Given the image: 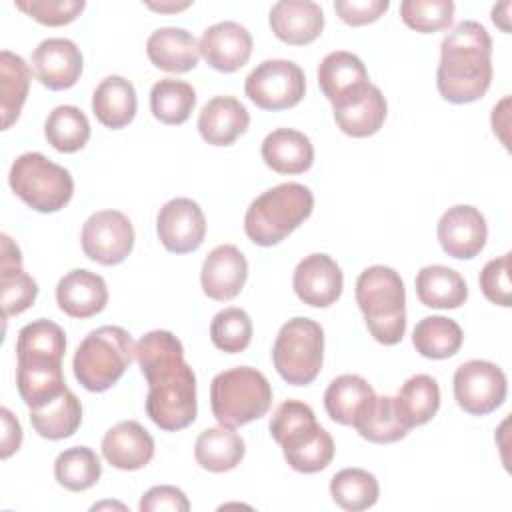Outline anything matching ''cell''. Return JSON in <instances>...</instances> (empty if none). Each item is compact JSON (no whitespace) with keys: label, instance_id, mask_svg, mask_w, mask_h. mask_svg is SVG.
Wrapping results in <instances>:
<instances>
[{"label":"cell","instance_id":"6da1fadb","mask_svg":"<svg viewBox=\"0 0 512 512\" xmlns=\"http://www.w3.org/2000/svg\"><path fill=\"white\" fill-rule=\"evenodd\" d=\"M134 358L148 382V418L166 432L190 426L198 410L196 376L182 342L168 330H152L134 344Z\"/></svg>","mask_w":512,"mask_h":512},{"label":"cell","instance_id":"7a4b0ae2","mask_svg":"<svg viewBox=\"0 0 512 512\" xmlns=\"http://www.w3.org/2000/svg\"><path fill=\"white\" fill-rule=\"evenodd\" d=\"M492 82V38L476 20L458 22L440 44L436 86L444 100H480Z\"/></svg>","mask_w":512,"mask_h":512},{"label":"cell","instance_id":"3957f363","mask_svg":"<svg viewBox=\"0 0 512 512\" xmlns=\"http://www.w3.org/2000/svg\"><path fill=\"white\" fill-rule=\"evenodd\" d=\"M270 434L296 472L316 474L334 458V440L306 402L284 400L270 418Z\"/></svg>","mask_w":512,"mask_h":512},{"label":"cell","instance_id":"277c9868","mask_svg":"<svg viewBox=\"0 0 512 512\" xmlns=\"http://www.w3.org/2000/svg\"><path fill=\"white\" fill-rule=\"evenodd\" d=\"M356 302L376 342L394 346L402 340L406 332V288L394 268L374 264L360 272Z\"/></svg>","mask_w":512,"mask_h":512},{"label":"cell","instance_id":"5b68a950","mask_svg":"<svg viewBox=\"0 0 512 512\" xmlns=\"http://www.w3.org/2000/svg\"><path fill=\"white\" fill-rule=\"evenodd\" d=\"M314 208V194L298 182H282L254 198L244 214V232L258 246H274L292 234Z\"/></svg>","mask_w":512,"mask_h":512},{"label":"cell","instance_id":"8992f818","mask_svg":"<svg viewBox=\"0 0 512 512\" xmlns=\"http://www.w3.org/2000/svg\"><path fill=\"white\" fill-rule=\"evenodd\" d=\"M272 406L268 378L252 366H236L210 382V408L220 426L238 428L262 418Z\"/></svg>","mask_w":512,"mask_h":512},{"label":"cell","instance_id":"52a82bcc","mask_svg":"<svg viewBox=\"0 0 512 512\" xmlns=\"http://www.w3.org/2000/svg\"><path fill=\"white\" fill-rule=\"evenodd\" d=\"M134 358V340L120 326H100L76 348L72 368L76 380L90 392L112 388Z\"/></svg>","mask_w":512,"mask_h":512},{"label":"cell","instance_id":"ba28073f","mask_svg":"<svg viewBox=\"0 0 512 512\" xmlns=\"http://www.w3.org/2000/svg\"><path fill=\"white\" fill-rule=\"evenodd\" d=\"M8 182L26 206L42 214L62 210L74 194L72 174L40 152L20 154L10 166Z\"/></svg>","mask_w":512,"mask_h":512},{"label":"cell","instance_id":"9c48e42d","mask_svg":"<svg viewBox=\"0 0 512 512\" xmlns=\"http://www.w3.org/2000/svg\"><path fill=\"white\" fill-rule=\"evenodd\" d=\"M324 360V330L304 316H296L280 326L272 346L276 372L294 386H306L320 374Z\"/></svg>","mask_w":512,"mask_h":512},{"label":"cell","instance_id":"30bf717a","mask_svg":"<svg viewBox=\"0 0 512 512\" xmlns=\"http://www.w3.org/2000/svg\"><path fill=\"white\" fill-rule=\"evenodd\" d=\"M244 92L262 110H284L304 98L306 78L292 60H264L246 76Z\"/></svg>","mask_w":512,"mask_h":512},{"label":"cell","instance_id":"8fae6325","mask_svg":"<svg viewBox=\"0 0 512 512\" xmlns=\"http://www.w3.org/2000/svg\"><path fill=\"white\" fill-rule=\"evenodd\" d=\"M506 392V374L490 360H468L454 372V398L472 416L494 412L506 400Z\"/></svg>","mask_w":512,"mask_h":512},{"label":"cell","instance_id":"7c38bea8","mask_svg":"<svg viewBox=\"0 0 512 512\" xmlns=\"http://www.w3.org/2000/svg\"><path fill=\"white\" fill-rule=\"evenodd\" d=\"M80 244L90 260L102 266H116L134 248L132 222L118 210H98L84 222Z\"/></svg>","mask_w":512,"mask_h":512},{"label":"cell","instance_id":"4fadbf2b","mask_svg":"<svg viewBox=\"0 0 512 512\" xmlns=\"http://www.w3.org/2000/svg\"><path fill=\"white\" fill-rule=\"evenodd\" d=\"M156 232L168 252H194L204 242L206 216L192 198H172L158 210Z\"/></svg>","mask_w":512,"mask_h":512},{"label":"cell","instance_id":"5bb4252c","mask_svg":"<svg viewBox=\"0 0 512 512\" xmlns=\"http://www.w3.org/2000/svg\"><path fill=\"white\" fill-rule=\"evenodd\" d=\"M318 84L332 108H344L360 100L370 88L364 62L346 50L330 52L318 66Z\"/></svg>","mask_w":512,"mask_h":512},{"label":"cell","instance_id":"9a60e30c","mask_svg":"<svg viewBox=\"0 0 512 512\" xmlns=\"http://www.w3.org/2000/svg\"><path fill=\"white\" fill-rule=\"evenodd\" d=\"M436 234L448 256L470 260L482 252L488 238V226L478 208L470 204H456L440 216Z\"/></svg>","mask_w":512,"mask_h":512},{"label":"cell","instance_id":"2e32d148","mask_svg":"<svg viewBox=\"0 0 512 512\" xmlns=\"http://www.w3.org/2000/svg\"><path fill=\"white\" fill-rule=\"evenodd\" d=\"M292 286L296 296L314 308L332 306L344 288V274L338 262L322 252L304 256L294 268Z\"/></svg>","mask_w":512,"mask_h":512},{"label":"cell","instance_id":"e0dca14e","mask_svg":"<svg viewBox=\"0 0 512 512\" xmlns=\"http://www.w3.org/2000/svg\"><path fill=\"white\" fill-rule=\"evenodd\" d=\"M198 48L208 66L218 72H234L252 54V34L234 20L216 22L202 32Z\"/></svg>","mask_w":512,"mask_h":512},{"label":"cell","instance_id":"ac0fdd59","mask_svg":"<svg viewBox=\"0 0 512 512\" xmlns=\"http://www.w3.org/2000/svg\"><path fill=\"white\" fill-rule=\"evenodd\" d=\"M248 278V262L234 244L216 246L202 264V292L218 302L232 300L240 294Z\"/></svg>","mask_w":512,"mask_h":512},{"label":"cell","instance_id":"d6986e66","mask_svg":"<svg viewBox=\"0 0 512 512\" xmlns=\"http://www.w3.org/2000/svg\"><path fill=\"white\" fill-rule=\"evenodd\" d=\"M82 52L68 38H46L32 52L36 78L50 90L72 88L82 74Z\"/></svg>","mask_w":512,"mask_h":512},{"label":"cell","instance_id":"ffe728a7","mask_svg":"<svg viewBox=\"0 0 512 512\" xmlns=\"http://www.w3.org/2000/svg\"><path fill=\"white\" fill-rule=\"evenodd\" d=\"M66 352L64 330L46 318L20 328L16 338L18 368H60Z\"/></svg>","mask_w":512,"mask_h":512},{"label":"cell","instance_id":"44dd1931","mask_svg":"<svg viewBox=\"0 0 512 512\" xmlns=\"http://www.w3.org/2000/svg\"><path fill=\"white\" fill-rule=\"evenodd\" d=\"M0 304L4 318L28 310L38 296L36 280L22 268V252L8 234L0 236Z\"/></svg>","mask_w":512,"mask_h":512},{"label":"cell","instance_id":"7402d4cb","mask_svg":"<svg viewBox=\"0 0 512 512\" xmlns=\"http://www.w3.org/2000/svg\"><path fill=\"white\" fill-rule=\"evenodd\" d=\"M268 22L278 40L304 46L322 34L324 12L312 0H280L270 8Z\"/></svg>","mask_w":512,"mask_h":512},{"label":"cell","instance_id":"603a6c76","mask_svg":"<svg viewBox=\"0 0 512 512\" xmlns=\"http://www.w3.org/2000/svg\"><path fill=\"white\" fill-rule=\"evenodd\" d=\"M102 454L118 470H140L154 456V438L140 422L124 420L104 434Z\"/></svg>","mask_w":512,"mask_h":512},{"label":"cell","instance_id":"cb8c5ba5","mask_svg":"<svg viewBox=\"0 0 512 512\" xmlns=\"http://www.w3.org/2000/svg\"><path fill=\"white\" fill-rule=\"evenodd\" d=\"M56 302L60 310L72 318H90L104 310L108 302V286L100 274L76 268L60 278L56 286Z\"/></svg>","mask_w":512,"mask_h":512},{"label":"cell","instance_id":"d4e9b609","mask_svg":"<svg viewBox=\"0 0 512 512\" xmlns=\"http://www.w3.org/2000/svg\"><path fill=\"white\" fill-rule=\"evenodd\" d=\"M250 124L246 106L234 96L210 98L198 116V132L212 146H230Z\"/></svg>","mask_w":512,"mask_h":512},{"label":"cell","instance_id":"484cf974","mask_svg":"<svg viewBox=\"0 0 512 512\" xmlns=\"http://www.w3.org/2000/svg\"><path fill=\"white\" fill-rule=\"evenodd\" d=\"M146 54L156 68L174 74H184L196 68L200 48L196 38L188 30L164 26L148 36Z\"/></svg>","mask_w":512,"mask_h":512},{"label":"cell","instance_id":"4316f807","mask_svg":"<svg viewBox=\"0 0 512 512\" xmlns=\"http://www.w3.org/2000/svg\"><path fill=\"white\" fill-rule=\"evenodd\" d=\"M262 160L278 174H302L314 164V146L304 132L276 128L262 140Z\"/></svg>","mask_w":512,"mask_h":512},{"label":"cell","instance_id":"83f0119b","mask_svg":"<svg viewBox=\"0 0 512 512\" xmlns=\"http://www.w3.org/2000/svg\"><path fill=\"white\" fill-rule=\"evenodd\" d=\"M374 398L376 392L366 378L358 374H340L328 384L324 392V408L334 422L342 426H354L356 420L374 402Z\"/></svg>","mask_w":512,"mask_h":512},{"label":"cell","instance_id":"f1b7e54d","mask_svg":"<svg viewBox=\"0 0 512 512\" xmlns=\"http://www.w3.org/2000/svg\"><path fill=\"white\" fill-rule=\"evenodd\" d=\"M136 90L124 76L112 74L100 80L92 94V112L100 124L112 130L128 126L136 116Z\"/></svg>","mask_w":512,"mask_h":512},{"label":"cell","instance_id":"f546056e","mask_svg":"<svg viewBox=\"0 0 512 512\" xmlns=\"http://www.w3.org/2000/svg\"><path fill=\"white\" fill-rule=\"evenodd\" d=\"M414 284L418 300L428 308H460L468 298V286L460 272L444 264L424 266Z\"/></svg>","mask_w":512,"mask_h":512},{"label":"cell","instance_id":"4dcf8cb0","mask_svg":"<svg viewBox=\"0 0 512 512\" xmlns=\"http://www.w3.org/2000/svg\"><path fill=\"white\" fill-rule=\"evenodd\" d=\"M394 408L400 422L408 430L430 422L440 408L438 382L430 374L410 376L398 390V396L394 398Z\"/></svg>","mask_w":512,"mask_h":512},{"label":"cell","instance_id":"1f68e13d","mask_svg":"<svg viewBox=\"0 0 512 512\" xmlns=\"http://www.w3.org/2000/svg\"><path fill=\"white\" fill-rule=\"evenodd\" d=\"M246 454V444L234 428L214 426L200 432L194 444L196 462L208 472L234 470Z\"/></svg>","mask_w":512,"mask_h":512},{"label":"cell","instance_id":"d6a6232c","mask_svg":"<svg viewBox=\"0 0 512 512\" xmlns=\"http://www.w3.org/2000/svg\"><path fill=\"white\" fill-rule=\"evenodd\" d=\"M334 112V122L336 126L352 136V138H366L376 134L384 120H386V112H388V104L386 98L382 94V90L374 84H370V88L366 90V94L344 106V108H332Z\"/></svg>","mask_w":512,"mask_h":512},{"label":"cell","instance_id":"836d02e7","mask_svg":"<svg viewBox=\"0 0 512 512\" xmlns=\"http://www.w3.org/2000/svg\"><path fill=\"white\" fill-rule=\"evenodd\" d=\"M82 422V404L78 396L66 388L52 402L30 410L32 428L48 440H62L72 436Z\"/></svg>","mask_w":512,"mask_h":512},{"label":"cell","instance_id":"e575fe53","mask_svg":"<svg viewBox=\"0 0 512 512\" xmlns=\"http://www.w3.org/2000/svg\"><path fill=\"white\" fill-rule=\"evenodd\" d=\"M30 78V66L22 56L10 50L0 52V112L4 130H8L18 120L30 90Z\"/></svg>","mask_w":512,"mask_h":512},{"label":"cell","instance_id":"d590c367","mask_svg":"<svg viewBox=\"0 0 512 512\" xmlns=\"http://www.w3.org/2000/svg\"><path fill=\"white\" fill-rule=\"evenodd\" d=\"M464 342L462 328L446 316H424L412 332V344L418 354L432 360L454 356Z\"/></svg>","mask_w":512,"mask_h":512},{"label":"cell","instance_id":"8d00e7d4","mask_svg":"<svg viewBox=\"0 0 512 512\" xmlns=\"http://www.w3.org/2000/svg\"><path fill=\"white\" fill-rule=\"evenodd\" d=\"M44 136L48 144L58 152H78L90 138L88 116L72 104L56 106L44 122Z\"/></svg>","mask_w":512,"mask_h":512},{"label":"cell","instance_id":"74e56055","mask_svg":"<svg viewBox=\"0 0 512 512\" xmlns=\"http://www.w3.org/2000/svg\"><path fill=\"white\" fill-rule=\"evenodd\" d=\"M330 496L342 510L360 512L378 502L380 486L376 476L364 468H342L330 480Z\"/></svg>","mask_w":512,"mask_h":512},{"label":"cell","instance_id":"f35d334b","mask_svg":"<svg viewBox=\"0 0 512 512\" xmlns=\"http://www.w3.org/2000/svg\"><path fill=\"white\" fill-rule=\"evenodd\" d=\"M102 476L98 454L88 446H72L62 450L54 460V478L70 492L92 488Z\"/></svg>","mask_w":512,"mask_h":512},{"label":"cell","instance_id":"ab89813d","mask_svg":"<svg viewBox=\"0 0 512 512\" xmlns=\"http://www.w3.org/2000/svg\"><path fill=\"white\" fill-rule=\"evenodd\" d=\"M196 106L192 84L176 78H162L150 90V110L162 124H184Z\"/></svg>","mask_w":512,"mask_h":512},{"label":"cell","instance_id":"60d3db41","mask_svg":"<svg viewBox=\"0 0 512 512\" xmlns=\"http://www.w3.org/2000/svg\"><path fill=\"white\" fill-rule=\"evenodd\" d=\"M354 428L364 440L374 444L398 442L410 432L400 422L392 396H376L368 410L356 420Z\"/></svg>","mask_w":512,"mask_h":512},{"label":"cell","instance_id":"b9f144b4","mask_svg":"<svg viewBox=\"0 0 512 512\" xmlns=\"http://www.w3.org/2000/svg\"><path fill=\"white\" fill-rule=\"evenodd\" d=\"M210 338L218 350L238 354L246 350L252 340V320L246 310L238 306L224 308L210 322Z\"/></svg>","mask_w":512,"mask_h":512},{"label":"cell","instance_id":"7bdbcfd3","mask_svg":"<svg viewBox=\"0 0 512 512\" xmlns=\"http://www.w3.org/2000/svg\"><path fill=\"white\" fill-rule=\"evenodd\" d=\"M402 22L422 34L438 32L450 26L454 18L452 0H404L400 2Z\"/></svg>","mask_w":512,"mask_h":512},{"label":"cell","instance_id":"ee69618b","mask_svg":"<svg viewBox=\"0 0 512 512\" xmlns=\"http://www.w3.org/2000/svg\"><path fill=\"white\" fill-rule=\"evenodd\" d=\"M84 0H16V8L46 26H64L80 16Z\"/></svg>","mask_w":512,"mask_h":512},{"label":"cell","instance_id":"f6af8a7d","mask_svg":"<svg viewBox=\"0 0 512 512\" xmlns=\"http://www.w3.org/2000/svg\"><path fill=\"white\" fill-rule=\"evenodd\" d=\"M478 284L486 300L496 306L510 308L512 306V286H510V252L500 258H492L484 264Z\"/></svg>","mask_w":512,"mask_h":512},{"label":"cell","instance_id":"bcb514c9","mask_svg":"<svg viewBox=\"0 0 512 512\" xmlns=\"http://www.w3.org/2000/svg\"><path fill=\"white\" fill-rule=\"evenodd\" d=\"M388 0H336V14L350 26H364L378 20L386 10Z\"/></svg>","mask_w":512,"mask_h":512},{"label":"cell","instance_id":"7dc6e473","mask_svg":"<svg viewBox=\"0 0 512 512\" xmlns=\"http://www.w3.org/2000/svg\"><path fill=\"white\" fill-rule=\"evenodd\" d=\"M140 510L142 512H162V510H170V512H188L190 510V502L186 498V494L176 488V486H152L140 500Z\"/></svg>","mask_w":512,"mask_h":512},{"label":"cell","instance_id":"c3c4849f","mask_svg":"<svg viewBox=\"0 0 512 512\" xmlns=\"http://www.w3.org/2000/svg\"><path fill=\"white\" fill-rule=\"evenodd\" d=\"M0 416H2V460L10 458L22 444V426L16 420V416L4 406L0 408Z\"/></svg>","mask_w":512,"mask_h":512},{"label":"cell","instance_id":"681fc988","mask_svg":"<svg viewBox=\"0 0 512 512\" xmlns=\"http://www.w3.org/2000/svg\"><path fill=\"white\" fill-rule=\"evenodd\" d=\"M188 6H190V2H160V4L148 2V8L160 10V12H178V10H184Z\"/></svg>","mask_w":512,"mask_h":512}]
</instances>
